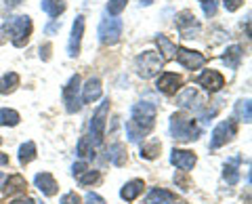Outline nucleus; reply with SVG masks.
<instances>
[{"label":"nucleus","instance_id":"13","mask_svg":"<svg viewBox=\"0 0 252 204\" xmlns=\"http://www.w3.org/2000/svg\"><path fill=\"white\" fill-rule=\"evenodd\" d=\"M156 89L160 93H164V95H175V93L181 89V76L172 74V72H164L156 80Z\"/></svg>","mask_w":252,"mask_h":204},{"label":"nucleus","instance_id":"44","mask_svg":"<svg viewBox=\"0 0 252 204\" xmlns=\"http://www.w3.org/2000/svg\"><path fill=\"white\" fill-rule=\"evenodd\" d=\"M175 204H185V202H175Z\"/></svg>","mask_w":252,"mask_h":204},{"label":"nucleus","instance_id":"36","mask_svg":"<svg viewBox=\"0 0 252 204\" xmlns=\"http://www.w3.org/2000/svg\"><path fill=\"white\" fill-rule=\"evenodd\" d=\"M86 204H105V200L101 198L99 194H94V192H89V194H86Z\"/></svg>","mask_w":252,"mask_h":204},{"label":"nucleus","instance_id":"14","mask_svg":"<svg viewBox=\"0 0 252 204\" xmlns=\"http://www.w3.org/2000/svg\"><path fill=\"white\" fill-rule=\"evenodd\" d=\"M170 162L175 164V167L179 170H191L195 167V162H198V158H195V154L193 152H189V150H172L170 154Z\"/></svg>","mask_w":252,"mask_h":204},{"label":"nucleus","instance_id":"26","mask_svg":"<svg viewBox=\"0 0 252 204\" xmlns=\"http://www.w3.org/2000/svg\"><path fill=\"white\" fill-rule=\"evenodd\" d=\"M19 122V114L9 107H0V127H15Z\"/></svg>","mask_w":252,"mask_h":204},{"label":"nucleus","instance_id":"38","mask_svg":"<svg viewBox=\"0 0 252 204\" xmlns=\"http://www.w3.org/2000/svg\"><path fill=\"white\" fill-rule=\"evenodd\" d=\"M86 170H89V167H86V162H78V164H74V167H72L74 177H80L82 172H86Z\"/></svg>","mask_w":252,"mask_h":204},{"label":"nucleus","instance_id":"37","mask_svg":"<svg viewBox=\"0 0 252 204\" xmlns=\"http://www.w3.org/2000/svg\"><path fill=\"white\" fill-rule=\"evenodd\" d=\"M242 2H244V0H225V2H223V6H225V9L227 11H238L240 9V6H242Z\"/></svg>","mask_w":252,"mask_h":204},{"label":"nucleus","instance_id":"9","mask_svg":"<svg viewBox=\"0 0 252 204\" xmlns=\"http://www.w3.org/2000/svg\"><path fill=\"white\" fill-rule=\"evenodd\" d=\"M175 57L181 66L185 69H200L204 64H206V57L198 51H189V49H183V46H177V53Z\"/></svg>","mask_w":252,"mask_h":204},{"label":"nucleus","instance_id":"12","mask_svg":"<svg viewBox=\"0 0 252 204\" xmlns=\"http://www.w3.org/2000/svg\"><path fill=\"white\" fill-rule=\"evenodd\" d=\"M82 34H84V17L78 15L74 26H72V36H69V42H67V53L69 57H76L80 53V40H82Z\"/></svg>","mask_w":252,"mask_h":204},{"label":"nucleus","instance_id":"32","mask_svg":"<svg viewBox=\"0 0 252 204\" xmlns=\"http://www.w3.org/2000/svg\"><path fill=\"white\" fill-rule=\"evenodd\" d=\"M126 2H128V0H109L107 2V13L116 17V15H120L126 9Z\"/></svg>","mask_w":252,"mask_h":204},{"label":"nucleus","instance_id":"25","mask_svg":"<svg viewBox=\"0 0 252 204\" xmlns=\"http://www.w3.org/2000/svg\"><path fill=\"white\" fill-rule=\"evenodd\" d=\"M23 190H26V179H23L21 175H13V177L6 179V194L9 196L21 194Z\"/></svg>","mask_w":252,"mask_h":204},{"label":"nucleus","instance_id":"39","mask_svg":"<svg viewBox=\"0 0 252 204\" xmlns=\"http://www.w3.org/2000/svg\"><path fill=\"white\" fill-rule=\"evenodd\" d=\"M11 204H36L32 198H19V200H13Z\"/></svg>","mask_w":252,"mask_h":204},{"label":"nucleus","instance_id":"45","mask_svg":"<svg viewBox=\"0 0 252 204\" xmlns=\"http://www.w3.org/2000/svg\"><path fill=\"white\" fill-rule=\"evenodd\" d=\"M200 2H206V0H200Z\"/></svg>","mask_w":252,"mask_h":204},{"label":"nucleus","instance_id":"17","mask_svg":"<svg viewBox=\"0 0 252 204\" xmlns=\"http://www.w3.org/2000/svg\"><path fill=\"white\" fill-rule=\"evenodd\" d=\"M143 187H145V185H143V181H141V179H132V181H128V183L122 187L120 198L126 200V202H132L141 192H143Z\"/></svg>","mask_w":252,"mask_h":204},{"label":"nucleus","instance_id":"29","mask_svg":"<svg viewBox=\"0 0 252 204\" xmlns=\"http://www.w3.org/2000/svg\"><path fill=\"white\" fill-rule=\"evenodd\" d=\"M195 99H198V93H195L193 86H189V89H185V91L177 97V103H179L181 107H193V101H195Z\"/></svg>","mask_w":252,"mask_h":204},{"label":"nucleus","instance_id":"22","mask_svg":"<svg viewBox=\"0 0 252 204\" xmlns=\"http://www.w3.org/2000/svg\"><path fill=\"white\" fill-rule=\"evenodd\" d=\"M19 86V76L15 72H9L0 78V95H6V93H13Z\"/></svg>","mask_w":252,"mask_h":204},{"label":"nucleus","instance_id":"40","mask_svg":"<svg viewBox=\"0 0 252 204\" xmlns=\"http://www.w3.org/2000/svg\"><path fill=\"white\" fill-rule=\"evenodd\" d=\"M0 164H9V156L2 154V152H0Z\"/></svg>","mask_w":252,"mask_h":204},{"label":"nucleus","instance_id":"34","mask_svg":"<svg viewBox=\"0 0 252 204\" xmlns=\"http://www.w3.org/2000/svg\"><path fill=\"white\" fill-rule=\"evenodd\" d=\"M82 200H80V196H78L76 192H69V194H65L61 198V204H80Z\"/></svg>","mask_w":252,"mask_h":204},{"label":"nucleus","instance_id":"19","mask_svg":"<svg viewBox=\"0 0 252 204\" xmlns=\"http://www.w3.org/2000/svg\"><path fill=\"white\" fill-rule=\"evenodd\" d=\"M156 42H158V46H160V57L164 59V61H168V59H175V53H177V44L172 42V40H168L166 36H158L156 38Z\"/></svg>","mask_w":252,"mask_h":204},{"label":"nucleus","instance_id":"6","mask_svg":"<svg viewBox=\"0 0 252 204\" xmlns=\"http://www.w3.org/2000/svg\"><path fill=\"white\" fill-rule=\"evenodd\" d=\"M235 133H238V124H235V120L219 122L215 127V131H212V135H210V147L212 150H217V147L225 145L227 141H231L235 137Z\"/></svg>","mask_w":252,"mask_h":204},{"label":"nucleus","instance_id":"5","mask_svg":"<svg viewBox=\"0 0 252 204\" xmlns=\"http://www.w3.org/2000/svg\"><path fill=\"white\" fill-rule=\"evenodd\" d=\"M107 114H109V99H105L93 114V120H91V133H93V139L94 143H103V137H105V124H107Z\"/></svg>","mask_w":252,"mask_h":204},{"label":"nucleus","instance_id":"23","mask_svg":"<svg viewBox=\"0 0 252 204\" xmlns=\"http://www.w3.org/2000/svg\"><path fill=\"white\" fill-rule=\"evenodd\" d=\"M223 59H225V64L229 66L231 69H235L240 66V59H242V46H238V44H233V46H229V49L225 51V55H223Z\"/></svg>","mask_w":252,"mask_h":204},{"label":"nucleus","instance_id":"18","mask_svg":"<svg viewBox=\"0 0 252 204\" xmlns=\"http://www.w3.org/2000/svg\"><path fill=\"white\" fill-rule=\"evenodd\" d=\"M175 200V194L168 192V190H152L145 196V204H168Z\"/></svg>","mask_w":252,"mask_h":204},{"label":"nucleus","instance_id":"46","mask_svg":"<svg viewBox=\"0 0 252 204\" xmlns=\"http://www.w3.org/2000/svg\"><path fill=\"white\" fill-rule=\"evenodd\" d=\"M0 141H2V139H0Z\"/></svg>","mask_w":252,"mask_h":204},{"label":"nucleus","instance_id":"16","mask_svg":"<svg viewBox=\"0 0 252 204\" xmlns=\"http://www.w3.org/2000/svg\"><path fill=\"white\" fill-rule=\"evenodd\" d=\"M101 97V80L99 78H89L82 86V101L84 103H93Z\"/></svg>","mask_w":252,"mask_h":204},{"label":"nucleus","instance_id":"20","mask_svg":"<svg viewBox=\"0 0 252 204\" xmlns=\"http://www.w3.org/2000/svg\"><path fill=\"white\" fill-rule=\"evenodd\" d=\"M40 9L49 15V17H59L65 11V0H42Z\"/></svg>","mask_w":252,"mask_h":204},{"label":"nucleus","instance_id":"42","mask_svg":"<svg viewBox=\"0 0 252 204\" xmlns=\"http://www.w3.org/2000/svg\"><path fill=\"white\" fill-rule=\"evenodd\" d=\"M4 181H6V175H4V172H0V187H2Z\"/></svg>","mask_w":252,"mask_h":204},{"label":"nucleus","instance_id":"35","mask_svg":"<svg viewBox=\"0 0 252 204\" xmlns=\"http://www.w3.org/2000/svg\"><path fill=\"white\" fill-rule=\"evenodd\" d=\"M202 4H204V15H206V17H212V15L217 13L215 0H206V2H202Z\"/></svg>","mask_w":252,"mask_h":204},{"label":"nucleus","instance_id":"31","mask_svg":"<svg viewBox=\"0 0 252 204\" xmlns=\"http://www.w3.org/2000/svg\"><path fill=\"white\" fill-rule=\"evenodd\" d=\"M78 156H82V158L93 156V141L89 137H82L80 141H78Z\"/></svg>","mask_w":252,"mask_h":204},{"label":"nucleus","instance_id":"2","mask_svg":"<svg viewBox=\"0 0 252 204\" xmlns=\"http://www.w3.org/2000/svg\"><path fill=\"white\" fill-rule=\"evenodd\" d=\"M2 34L11 38V42L15 46H26L30 40V34H32V21L26 15H19V17H11L6 19L4 28H2Z\"/></svg>","mask_w":252,"mask_h":204},{"label":"nucleus","instance_id":"4","mask_svg":"<svg viewBox=\"0 0 252 204\" xmlns=\"http://www.w3.org/2000/svg\"><path fill=\"white\" fill-rule=\"evenodd\" d=\"M135 64H137L139 76H143V78H154V76L162 69L164 59L160 57V53H156V51H145V53L139 55Z\"/></svg>","mask_w":252,"mask_h":204},{"label":"nucleus","instance_id":"28","mask_svg":"<svg viewBox=\"0 0 252 204\" xmlns=\"http://www.w3.org/2000/svg\"><path fill=\"white\" fill-rule=\"evenodd\" d=\"M238 162H240V158H233L231 162L225 164V181L229 183V185H235V183H238V179H240Z\"/></svg>","mask_w":252,"mask_h":204},{"label":"nucleus","instance_id":"21","mask_svg":"<svg viewBox=\"0 0 252 204\" xmlns=\"http://www.w3.org/2000/svg\"><path fill=\"white\" fill-rule=\"evenodd\" d=\"M107 158L116 167H122V164H126V147L122 143H114L107 152Z\"/></svg>","mask_w":252,"mask_h":204},{"label":"nucleus","instance_id":"7","mask_svg":"<svg viewBox=\"0 0 252 204\" xmlns=\"http://www.w3.org/2000/svg\"><path fill=\"white\" fill-rule=\"evenodd\" d=\"M122 28H124V23L120 19H116V17L103 19L99 26V40L103 44H116L122 36Z\"/></svg>","mask_w":252,"mask_h":204},{"label":"nucleus","instance_id":"41","mask_svg":"<svg viewBox=\"0 0 252 204\" xmlns=\"http://www.w3.org/2000/svg\"><path fill=\"white\" fill-rule=\"evenodd\" d=\"M21 2V0H6V6H9V9H11V6H17Z\"/></svg>","mask_w":252,"mask_h":204},{"label":"nucleus","instance_id":"43","mask_svg":"<svg viewBox=\"0 0 252 204\" xmlns=\"http://www.w3.org/2000/svg\"><path fill=\"white\" fill-rule=\"evenodd\" d=\"M143 4H152V0H143Z\"/></svg>","mask_w":252,"mask_h":204},{"label":"nucleus","instance_id":"8","mask_svg":"<svg viewBox=\"0 0 252 204\" xmlns=\"http://www.w3.org/2000/svg\"><path fill=\"white\" fill-rule=\"evenodd\" d=\"M177 30L183 38H195L200 34V23L193 17V13L183 11L177 15Z\"/></svg>","mask_w":252,"mask_h":204},{"label":"nucleus","instance_id":"3","mask_svg":"<svg viewBox=\"0 0 252 204\" xmlns=\"http://www.w3.org/2000/svg\"><path fill=\"white\" fill-rule=\"evenodd\" d=\"M170 133L177 141H193L200 137L202 131L193 118H189L185 114H175L170 118Z\"/></svg>","mask_w":252,"mask_h":204},{"label":"nucleus","instance_id":"15","mask_svg":"<svg viewBox=\"0 0 252 204\" xmlns=\"http://www.w3.org/2000/svg\"><path fill=\"white\" fill-rule=\"evenodd\" d=\"M34 183L44 196L57 194V181H55V177L51 175V172H38V175L34 177Z\"/></svg>","mask_w":252,"mask_h":204},{"label":"nucleus","instance_id":"1","mask_svg":"<svg viewBox=\"0 0 252 204\" xmlns=\"http://www.w3.org/2000/svg\"><path fill=\"white\" fill-rule=\"evenodd\" d=\"M156 120V105L149 101H141L135 103L130 109V120L126 122V135L130 141H139L141 137H145L149 131L154 129Z\"/></svg>","mask_w":252,"mask_h":204},{"label":"nucleus","instance_id":"10","mask_svg":"<svg viewBox=\"0 0 252 204\" xmlns=\"http://www.w3.org/2000/svg\"><path fill=\"white\" fill-rule=\"evenodd\" d=\"M195 82H198L200 86H204L206 91H210V93H217L225 86V78L220 72H217V69H204V72L195 78Z\"/></svg>","mask_w":252,"mask_h":204},{"label":"nucleus","instance_id":"24","mask_svg":"<svg viewBox=\"0 0 252 204\" xmlns=\"http://www.w3.org/2000/svg\"><path fill=\"white\" fill-rule=\"evenodd\" d=\"M160 150H162V143L158 139H152V141H145V143L141 145V156L147 160H154L156 156L160 154Z\"/></svg>","mask_w":252,"mask_h":204},{"label":"nucleus","instance_id":"30","mask_svg":"<svg viewBox=\"0 0 252 204\" xmlns=\"http://www.w3.org/2000/svg\"><path fill=\"white\" fill-rule=\"evenodd\" d=\"M235 118L240 122H250V101L248 99H240L235 103Z\"/></svg>","mask_w":252,"mask_h":204},{"label":"nucleus","instance_id":"27","mask_svg":"<svg viewBox=\"0 0 252 204\" xmlns=\"http://www.w3.org/2000/svg\"><path fill=\"white\" fill-rule=\"evenodd\" d=\"M34 158H36V145H34V141H28V143H23L19 147V162L30 164Z\"/></svg>","mask_w":252,"mask_h":204},{"label":"nucleus","instance_id":"11","mask_svg":"<svg viewBox=\"0 0 252 204\" xmlns=\"http://www.w3.org/2000/svg\"><path fill=\"white\" fill-rule=\"evenodd\" d=\"M78 91H80V76H72L69 82L63 89V99L67 103V112H78L80 109V99H78Z\"/></svg>","mask_w":252,"mask_h":204},{"label":"nucleus","instance_id":"33","mask_svg":"<svg viewBox=\"0 0 252 204\" xmlns=\"http://www.w3.org/2000/svg\"><path fill=\"white\" fill-rule=\"evenodd\" d=\"M78 181H80V185L97 183L99 181V170H86V172H82V175L78 177Z\"/></svg>","mask_w":252,"mask_h":204}]
</instances>
